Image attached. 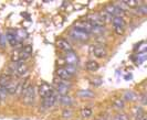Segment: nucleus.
Returning a JSON list of instances; mask_svg holds the SVG:
<instances>
[{
  "instance_id": "1",
  "label": "nucleus",
  "mask_w": 147,
  "mask_h": 120,
  "mask_svg": "<svg viewBox=\"0 0 147 120\" xmlns=\"http://www.w3.org/2000/svg\"><path fill=\"white\" fill-rule=\"evenodd\" d=\"M54 93H55V91H54V89L52 88V86H50V85L47 84V83L41 84L40 87H39V95L43 98V99L52 96Z\"/></svg>"
},
{
  "instance_id": "2",
  "label": "nucleus",
  "mask_w": 147,
  "mask_h": 120,
  "mask_svg": "<svg viewBox=\"0 0 147 120\" xmlns=\"http://www.w3.org/2000/svg\"><path fill=\"white\" fill-rule=\"evenodd\" d=\"M10 68L12 69V73H13V74L16 73L18 76L24 75V74L28 72V66H27L22 61L21 62H18V63H13Z\"/></svg>"
},
{
  "instance_id": "3",
  "label": "nucleus",
  "mask_w": 147,
  "mask_h": 120,
  "mask_svg": "<svg viewBox=\"0 0 147 120\" xmlns=\"http://www.w3.org/2000/svg\"><path fill=\"white\" fill-rule=\"evenodd\" d=\"M22 96H23V103H24V104H28V105L33 104V103H34V96H36L33 86H30L29 88H28V90H27Z\"/></svg>"
},
{
  "instance_id": "4",
  "label": "nucleus",
  "mask_w": 147,
  "mask_h": 120,
  "mask_svg": "<svg viewBox=\"0 0 147 120\" xmlns=\"http://www.w3.org/2000/svg\"><path fill=\"white\" fill-rule=\"evenodd\" d=\"M93 28L94 27H103L104 21L102 20L101 15H90L88 17V20H86Z\"/></svg>"
},
{
  "instance_id": "5",
  "label": "nucleus",
  "mask_w": 147,
  "mask_h": 120,
  "mask_svg": "<svg viewBox=\"0 0 147 120\" xmlns=\"http://www.w3.org/2000/svg\"><path fill=\"white\" fill-rule=\"evenodd\" d=\"M75 30L81 31V32H84V33H91L92 30H93V27L88 22V21H81L79 23H75Z\"/></svg>"
},
{
  "instance_id": "6",
  "label": "nucleus",
  "mask_w": 147,
  "mask_h": 120,
  "mask_svg": "<svg viewBox=\"0 0 147 120\" xmlns=\"http://www.w3.org/2000/svg\"><path fill=\"white\" fill-rule=\"evenodd\" d=\"M91 52H92V54H94L96 57H100V59L105 57L107 55V52H106L105 47H103V46H97V45L91 47Z\"/></svg>"
},
{
  "instance_id": "7",
  "label": "nucleus",
  "mask_w": 147,
  "mask_h": 120,
  "mask_svg": "<svg viewBox=\"0 0 147 120\" xmlns=\"http://www.w3.org/2000/svg\"><path fill=\"white\" fill-rule=\"evenodd\" d=\"M57 45L59 46V49L61 50H63V51H65V52H72V45L70 44L66 40L64 39H60L57 41Z\"/></svg>"
},
{
  "instance_id": "8",
  "label": "nucleus",
  "mask_w": 147,
  "mask_h": 120,
  "mask_svg": "<svg viewBox=\"0 0 147 120\" xmlns=\"http://www.w3.org/2000/svg\"><path fill=\"white\" fill-rule=\"evenodd\" d=\"M57 75L61 79H64V81H69V79H71L73 77V74H71L66 68H59L57 71Z\"/></svg>"
},
{
  "instance_id": "9",
  "label": "nucleus",
  "mask_w": 147,
  "mask_h": 120,
  "mask_svg": "<svg viewBox=\"0 0 147 120\" xmlns=\"http://www.w3.org/2000/svg\"><path fill=\"white\" fill-rule=\"evenodd\" d=\"M71 37L73 39H75V40H79V41H86L88 39V34L74 29V30H72V32H71Z\"/></svg>"
},
{
  "instance_id": "10",
  "label": "nucleus",
  "mask_w": 147,
  "mask_h": 120,
  "mask_svg": "<svg viewBox=\"0 0 147 120\" xmlns=\"http://www.w3.org/2000/svg\"><path fill=\"white\" fill-rule=\"evenodd\" d=\"M65 61L70 66H75L76 63L79 62V59H78V55L76 54H74L73 52H69L65 56Z\"/></svg>"
},
{
  "instance_id": "11",
  "label": "nucleus",
  "mask_w": 147,
  "mask_h": 120,
  "mask_svg": "<svg viewBox=\"0 0 147 120\" xmlns=\"http://www.w3.org/2000/svg\"><path fill=\"white\" fill-rule=\"evenodd\" d=\"M105 11H106L109 15H114V17H121L122 12H123V11L118 7H116V6H109V7L106 8Z\"/></svg>"
},
{
  "instance_id": "12",
  "label": "nucleus",
  "mask_w": 147,
  "mask_h": 120,
  "mask_svg": "<svg viewBox=\"0 0 147 120\" xmlns=\"http://www.w3.org/2000/svg\"><path fill=\"white\" fill-rule=\"evenodd\" d=\"M57 84V87H58V91H59V94L61 96H65L66 94H67V89H69V85L65 84V83H62V82H59V83H55Z\"/></svg>"
},
{
  "instance_id": "13",
  "label": "nucleus",
  "mask_w": 147,
  "mask_h": 120,
  "mask_svg": "<svg viewBox=\"0 0 147 120\" xmlns=\"http://www.w3.org/2000/svg\"><path fill=\"white\" fill-rule=\"evenodd\" d=\"M55 103H57V95H55V93H54L52 96H50V97L43 99V106L45 108H50V107H52Z\"/></svg>"
},
{
  "instance_id": "14",
  "label": "nucleus",
  "mask_w": 147,
  "mask_h": 120,
  "mask_svg": "<svg viewBox=\"0 0 147 120\" xmlns=\"http://www.w3.org/2000/svg\"><path fill=\"white\" fill-rule=\"evenodd\" d=\"M12 82V76L9 75V74H2L0 76V85L6 87L9 83Z\"/></svg>"
},
{
  "instance_id": "15",
  "label": "nucleus",
  "mask_w": 147,
  "mask_h": 120,
  "mask_svg": "<svg viewBox=\"0 0 147 120\" xmlns=\"http://www.w3.org/2000/svg\"><path fill=\"white\" fill-rule=\"evenodd\" d=\"M113 25L114 27H119V28H124L125 25V21L122 17H114L113 19Z\"/></svg>"
},
{
  "instance_id": "16",
  "label": "nucleus",
  "mask_w": 147,
  "mask_h": 120,
  "mask_svg": "<svg viewBox=\"0 0 147 120\" xmlns=\"http://www.w3.org/2000/svg\"><path fill=\"white\" fill-rule=\"evenodd\" d=\"M86 68L91 72H95L98 69V63L95 62V61H88L86 63Z\"/></svg>"
},
{
  "instance_id": "17",
  "label": "nucleus",
  "mask_w": 147,
  "mask_h": 120,
  "mask_svg": "<svg viewBox=\"0 0 147 120\" xmlns=\"http://www.w3.org/2000/svg\"><path fill=\"white\" fill-rule=\"evenodd\" d=\"M16 87H17V85H16L13 82H11V83H9L5 88H6L7 94H11V95H13V94H16Z\"/></svg>"
},
{
  "instance_id": "18",
  "label": "nucleus",
  "mask_w": 147,
  "mask_h": 120,
  "mask_svg": "<svg viewBox=\"0 0 147 120\" xmlns=\"http://www.w3.org/2000/svg\"><path fill=\"white\" fill-rule=\"evenodd\" d=\"M81 115L83 118H90L92 116V109L88 107H85L81 110Z\"/></svg>"
},
{
  "instance_id": "19",
  "label": "nucleus",
  "mask_w": 147,
  "mask_h": 120,
  "mask_svg": "<svg viewBox=\"0 0 147 120\" xmlns=\"http://www.w3.org/2000/svg\"><path fill=\"white\" fill-rule=\"evenodd\" d=\"M101 18H102V20L104 21V23L105 22H110L111 20H112V15H109L106 11H103L102 13H101Z\"/></svg>"
},
{
  "instance_id": "20",
  "label": "nucleus",
  "mask_w": 147,
  "mask_h": 120,
  "mask_svg": "<svg viewBox=\"0 0 147 120\" xmlns=\"http://www.w3.org/2000/svg\"><path fill=\"white\" fill-rule=\"evenodd\" d=\"M60 101H61V104H63V105H71V98L67 97V96H60Z\"/></svg>"
},
{
  "instance_id": "21",
  "label": "nucleus",
  "mask_w": 147,
  "mask_h": 120,
  "mask_svg": "<svg viewBox=\"0 0 147 120\" xmlns=\"http://www.w3.org/2000/svg\"><path fill=\"white\" fill-rule=\"evenodd\" d=\"M123 3H125L126 6H128V7H131V8H134V7H136L137 6V1L136 0H127V1H123Z\"/></svg>"
},
{
  "instance_id": "22",
  "label": "nucleus",
  "mask_w": 147,
  "mask_h": 120,
  "mask_svg": "<svg viewBox=\"0 0 147 120\" xmlns=\"http://www.w3.org/2000/svg\"><path fill=\"white\" fill-rule=\"evenodd\" d=\"M32 45H26V46H23V49H22V52L26 53L27 55H30L31 53H32Z\"/></svg>"
},
{
  "instance_id": "23",
  "label": "nucleus",
  "mask_w": 147,
  "mask_h": 120,
  "mask_svg": "<svg viewBox=\"0 0 147 120\" xmlns=\"http://www.w3.org/2000/svg\"><path fill=\"white\" fill-rule=\"evenodd\" d=\"M80 95L83 97H93V93H91L90 90H82L80 91Z\"/></svg>"
},
{
  "instance_id": "24",
  "label": "nucleus",
  "mask_w": 147,
  "mask_h": 120,
  "mask_svg": "<svg viewBox=\"0 0 147 120\" xmlns=\"http://www.w3.org/2000/svg\"><path fill=\"white\" fill-rule=\"evenodd\" d=\"M146 12H147V8L145 6L140 7L137 9V13H140V15H146Z\"/></svg>"
},
{
  "instance_id": "25",
  "label": "nucleus",
  "mask_w": 147,
  "mask_h": 120,
  "mask_svg": "<svg viewBox=\"0 0 147 120\" xmlns=\"http://www.w3.org/2000/svg\"><path fill=\"white\" fill-rule=\"evenodd\" d=\"M114 29H115V33H116V34H118V35H121V34H123V33H124V28L114 27Z\"/></svg>"
},
{
  "instance_id": "26",
  "label": "nucleus",
  "mask_w": 147,
  "mask_h": 120,
  "mask_svg": "<svg viewBox=\"0 0 147 120\" xmlns=\"http://www.w3.org/2000/svg\"><path fill=\"white\" fill-rule=\"evenodd\" d=\"M66 116H67V117H70V116H71V111H70L69 109H65V110H64V113H63V117H64V118H66Z\"/></svg>"
},
{
  "instance_id": "27",
  "label": "nucleus",
  "mask_w": 147,
  "mask_h": 120,
  "mask_svg": "<svg viewBox=\"0 0 147 120\" xmlns=\"http://www.w3.org/2000/svg\"><path fill=\"white\" fill-rule=\"evenodd\" d=\"M114 120H127V119H126V116H124V115H121V116H117V117H116Z\"/></svg>"
},
{
  "instance_id": "28",
  "label": "nucleus",
  "mask_w": 147,
  "mask_h": 120,
  "mask_svg": "<svg viewBox=\"0 0 147 120\" xmlns=\"http://www.w3.org/2000/svg\"><path fill=\"white\" fill-rule=\"evenodd\" d=\"M115 105H118L119 107H123V105H124V104H123V101H119V100H116V101H115Z\"/></svg>"
},
{
  "instance_id": "29",
  "label": "nucleus",
  "mask_w": 147,
  "mask_h": 120,
  "mask_svg": "<svg viewBox=\"0 0 147 120\" xmlns=\"http://www.w3.org/2000/svg\"><path fill=\"white\" fill-rule=\"evenodd\" d=\"M140 120H147V118H146V117H144V116H143V117H142V119H140Z\"/></svg>"
}]
</instances>
